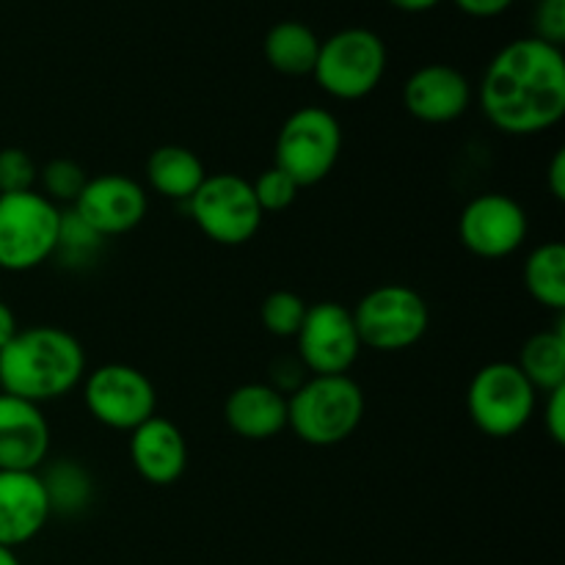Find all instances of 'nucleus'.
Here are the masks:
<instances>
[{
    "instance_id": "nucleus-1",
    "label": "nucleus",
    "mask_w": 565,
    "mask_h": 565,
    "mask_svg": "<svg viewBox=\"0 0 565 565\" xmlns=\"http://www.w3.org/2000/svg\"><path fill=\"white\" fill-rule=\"evenodd\" d=\"M480 108L505 136H541L565 116L563 47L524 36L505 44L486 66Z\"/></svg>"
},
{
    "instance_id": "nucleus-2",
    "label": "nucleus",
    "mask_w": 565,
    "mask_h": 565,
    "mask_svg": "<svg viewBox=\"0 0 565 565\" xmlns=\"http://www.w3.org/2000/svg\"><path fill=\"white\" fill-rule=\"evenodd\" d=\"M86 379L81 340L58 326H31L0 351V392L28 403L58 401Z\"/></svg>"
},
{
    "instance_id": "nucleus-3",
    "label": "nucleus",
    "mask_w": 565,
    "mask_h": 565,
    "mask_svg": "<svg viewBox=\"0 0 565 565\" xmlns=\"http://www.w3.org/2000/svg\"><path fill=\"white\" fill-rule=\"evenodd\" d=\"M364 392L351 375H309L287 395V428L309 447H337L364 419Z\"/></svg>"
},
{
    "instance_id": "nucleus-4",
    "label": "nucleus",
    "mask_w": 565,
    "mask_h": 565,
    "mask_svg": "<svg viewBox=\"0 0 565 565\" xmlns=\"http://www.w3.org/2000/svg\"><path fill=\"white\" fill-rule=\"evenodd\" d=\"M61 213L58 204L36 191L0 196V270L28 274L53 259Z\"/></svg>"
},
{
    "instance_id": "nucleus-5",
    "label": "nucleus",
    "mask_w": 565,
    "mask_h": 565,
    "mask_svg": "<svg viewBox=\"0 0 565 565\" xmlns=\"http://www.w3.org/2000/svg\"><path fill=\"white\" fill-rule=\"evenodd\" d=\"M386 72V44L370 28H345L320 42L312 77L329 97L356 103L381 86Z\"/></svg>"
},
{
    "instance_id": "nucleus-6",
    "label": "nucleus",
    "mask_w": 565,
    "mask_h": 565,
    "mask_svg": "<svg viewBox=\"0 0 565 565\" xmlns=\"http://www.w3.org/2000/svg\"><path fill=\"white\" fill-rule=\"evenodd\" d=\"M539 406L533 390L516 362L483 364L467 390V414L480 434L491 439H511L530 425Z\"/></svg>"
},
{
    "instance_id": "nucleus-7",
    "label": "nucleus",
    "mask_w": 565,
    "mask_h": 565,
    "mask_svg": "<svg viewBox=\"0 0 565 565\" xmlns=\"http://www.w3.org/2000/svg\"><path fill=\"white\" fill-rule=\"evenodd\" d=\"M362 348L401 353L417 345L430 326V309L417 290L406 285H379L351 309Z\"/></svg>"
},
{
    "instance_id": "nucleus-8",
    "label": "nucleus",
    "mask_w": 565,
    "mask_h": 565,
    "mask_svg": "<svg viewBox=\"0 0 565 565\" xmlns=\"http://www.w3.org/2000/svg\"><path fill=\"white\" fill-rule=\"evenodd\" d=\"M342 152V127L331 110L307 105L292 110L276 136V163L298 182L312 188L334 171Z\"/></svg>"
},
{
    "instance_id": "nucleus-9",
    "label": "nucleus",
    "mask_w": 565,
    "mask_h": 565,
    "mask_svg": "<svg viewBox=\"0 0 565 565\" xmlns=\"http://www.w3.org/2000/svg\"><path fill=\"white\" fill-rule=\"evenodd\" d=\"M185 204L199 232L218 246H243L257 235L265 218L252 182L230 171L207 174Z\"/></svg>"
},
{
    "instance_id": "nucleus-10",
    "label": "nucleus",
    "mask_w": 565,
    "mask_h": 565,
    "mask_svg": "<svg viewBox=\"0 0 565 565\" xmlns=\"http://www.w3.org/2000/svg\"><path fill=\"white\" fill-rule=\"evenodd\" d=\"M83 401H86L88 414L99 425L132 434L138 425L154 417L158 392H154L147 373H141L132 364L110 362L86 373V379H83Z\"/></svg>"
},
{
    "instance_id": "nucleus-11",
    "label": "nucleus",
    "mask_w": 565,
    "mask_h": 565,
    "mask_svg": "<svg viewBox=\"0 0 565 565\" xmlns=\"http://www.w3.org/2000/svg\"><path fill=\"white\" fill-rule=\"evenodd\" d=\"M296 348L309 375H348L362 351L351 309L337 301L312 303L296 334Z\"/></svg>"
},
{
    "instance_id": "nucleus-12",
    "label": "nucleus",
    "mask_w": 565,
    "mask_h": 565,
    "mask_svg": "<svg viewBox=\"0 0 565 565\" xmlns=\"http://www.w3.org/2000/svg\"><path fill=\"white\" fill-rule=\"evenodd\" d=\"M530 232L527 210L505 193H480L458 218L463 248L480 259H505L524 246Z\"/></svg>"
},
{
    "instance_id": "nucleus-13",
    "label": "nucleus",
    "mask_w": 565,
    "mask_h": 565,
    "mask_svg": "<svg viewBox=\"0 0 565 565\" xmlns=\"http://www.w3.org/2000/svg\"><path fill=\"white\" fill-rule=\"evenodd\" d=\"M77 215L92 226L97 235L119 237L141 226L147 218L149 196L143 185L125 174H99L88 177L86 188L72 204Z\"/></svg>"
},
{
    "instance_id": "nucleus-14",
    "label": "nucleus",
    "mask_w": 565,
    "mask_h": 565,
    "mask_svg": "<svg viewBox=\"0 0 565 565\" xmlns=\"http://www.w3.org/2000/svg\"><path fill=\"white\" fill-rule=\"evenodd\" d=\"M472 105L467 75L450 64H425L403 86V108L425 125H450Z\"/></svg>"
},
{
    "instance_id": "nucleus-15",
    "label": "nucleus",
    "mask_w": 565,
    "mask_h": 565,
    "mask_svg": "<svg viewBox=\"0 0 565 565\" xmlns=\"http://www.w3.org/2000/svg\"><path fill=\"white\" fill-rule=\"evenodd\" d=\"M50 452V425L42 406L0 392V469L39 472Z\"/></svg>"
},
{
    "instance_id": "nucleus-16",
    "label": "nucleus",
    "mask_w": 565,
    "mask_h": 565,
    "mask_svg": "<svg viewBox=\"0 0 565 565\" xmlns=\"http://www.w3.org/2000/svg\"><path fill=\"white\" fill-rule=\"evenodd\" d=\"M50 513L47 491L39 472L0 469V546L28 544L44 530Z\"/></svg>"
},
{
    "instance_id": "nucleus-17",
    "label": "nucleus",
    "mask_w": 565,
    "mask_h": 565,
    "mask_svg": "<svg viewBox=\"0 0 565 565\" xmlns=\"http://www.w3.org/2000/svg\"><path fill=\"white\" fill-rule=\"evenodd\" d=\"M130 461L138 478L152 486H174L188 469V441L166 417H149L130 434Z\"/></svg>"
},
{
    "instance_id": "nucleus-18",
    "label": "nucleus",
    "mask_w": 565,
    "mask_h": 565,
    "mask_svg": "<svg viewBox=\"0 0 565 565\" xmlns=\"http://www.w3.org/2000/svg\"><path fill=\"white\" fill-rule=\"evenodd\" d=\"M224 419L246 441H268L287 430V397L270 384H243L230 392Z\"/></svg>"
},
{
    "instance_id": "nucleus-19",
    "label": "nucleus",
    "mask_w": 565,
    "mask_h": 565,
    "mask_svg": "<svg viewBox=\"0 0 565 565\" xmlns=\"http://www.w3.org/2000/svg\"><path fill=\"white\" fill-rule=\"evenodd\" d=\"M147 180L149 188L171 202H188L199 191L207 171H204L202 158L193 149L180 147V143H166L158 147L147 160Z\"/></svg>"
},
{
    "instance_id": "nucleus-20",
    "label": "nucleus",
    "mask_w": 565,
    "mask_h": 565,
    "mask_svg": "<svg viewBox=\"0 0 565 565\" xmlns=\"http://www.w3.org/2000/svg\"><path fill=\"white\" fill-rule=\"evenodd\" d=\"M320 39L309 25L296 20L276 22L265 36V61L270 70L287 77L312 75L318 64Z\"/></svg>"
},
{
    "instance_id": "nucleus-21",
    "label": "nucleus",
    "mask_w": 565,
    "mask_h": 565,
    "mask_svg": "<svg viewBox=\"0 0 565 565\" xmlns=\"http://www.w3.org/2000/svg\"><path fill=\"white\" fill-rule=\"evenodd\" d=\"M516 367L533 384L535 392H552L565 386V334L561 329L539 331L527 337L519 351Z\"/></svg>"
},
{
    "instance_id": "nucleus-22",
    "label": "nucleus",
    "mask_w": 565,
    "mask_h": 565,
    "mask_svg": "<svg viewBox=\"0 0 565 565\" xmlns=\"http://www.w3.org/2000/svg\"><path fill=\"white\" fill-rule=\"evenodd\" d=\"M524 287L535 303L563 312L565 309V246L541 243L524 259Z\"/></svg>"
},
{
    "instance_id": "nucleus-23",
    "label": "nucleus",
    "mask_w": 565,
    "mask_h": 565,
    "mask_svg": "<svg viewBox=\"0 0 565 565\" xmlns=\"http://www.w3.org/2000/svg\"><path fill=\"white\" fill-rule=\"evenodd\" d=\"M47 491L50 513H61V516H77L81 511H86L88 502L94 494V480L81 463L70 461V458H61L53 467H47V472L39 475Z\"/></svg>"
},
{
    "instance_id": "nucleus-24",
    "label": "nucleus",
    "mask_w": 565,
    "mask_h": 565,
    "mask_svg": "<svg viewBox=\"0 0 565 565\" xmlns=\"http://www.w3.org/2000/svg\"><path fill=\"white\" fill-rule=\"evenodd\" d=\"M309 303L303 301L298 292L292 290H274L265 296L263 307H259V320H263L265 331L279 340H296L298 329H301L303 318H307Z\"/></svg>"
},
{
    "instance_id": "nucleus-25",
    "label": "nucleus",
    "mask_w": 565,
    "mask_h": 565,
    "mask_svg": "<svg viewBox=\"0 0 565 565\" xmlns=\"http://www.w3.org/2000/svg\"><path fill=\"white\" fill-rule=\"evenodd\" d=\"M39 182H42V196H47L53 204H75V199L86 188L88 174L77 160L55 158L44 169H39Z\"/></svg>"
},
{
    "instance_id": "nucleus-26",
    "label": "nucleus",
    "mask_w": 565,
    "mask_h": 565,
    "mask_svg": "<svg viewBox=\"0 0 565 565\" xmlns=\"http://www.w3.org/2000/svg\"><path fill=\"white\" fill-rule=\"evenodd\" d=\"M105 237L97 235L75 210L61 213V232H58V248L55 257H64V263H92L94 254L103 248Z\"/></svg>"
},
{
    "instance_id": "nucleus-27",
    "label": "nucleus",
    "mask_w": 565,
    "mask_h": 565,
    "mask_svg": "<svg viewBox=\"0 0 565 565\" xmlns=\"http://www.w3.org/2000/svg\"><path fill=\"white\" fill-rule=\"evenodd\" d=\"M252 191L263 213H281L296 202L301 188L287 171H281L279 166H270L252 182Z\"/></svg>"
},
{
    "instance_id": "nucleus-28",
    "label": "nucleus",
    "mask_w": 565,
    "mask_h": 565,
    "mask_svg": "<svg viewBox=\"0 0 565 565\" xmlns=\"http://www.w3.org/2000/svg\"><path fill=\"white\" fill-rule=\"evenodd\" d=\"M36 182L39 166L25 149H0V196H6V193L36 191Z\"/></svg>"
},
{
    "instance_id": "nucleus-29",
    "label": "nucleus",
    "mask_w": 565,
    "mask_h": 565,
    "mask_svg": "<svg viewBox=\"0 0 565 565\" xmlns=\"http://www.w3.org/2000/svg\"><path fill=\"white\" fill-rule=\"evenodd\" d=\"M535 36L563 47L565 42V0H541L535 9Z\"/></svg>"
},
{
    "instance_id": "nucleus-30",
    "label": "nucleus",
    "mask_w": 565,
    "mask_h": 565,
    "mask_svg": "<svg viewBox=\"0 0 565 565\" xmlns=\"http://www.w3.org/2000/svg\"><path fill=\"white\" fill-rule=\"evenodd\" d=\"M307 370H303V364L296 359H279V362H274V367H270V386H274L276 392H281V395H292V392L298 390V386L307 381Z\"/></svg>"
},
{
    "instance_id": "nucleus-31",
    "label": "nucleus",
    "mask_w": 565,
    "mask_h": 565,
    "mask_svg": "<svg viewBox=\"0 0 565 565\" xmlns=\"http://www.w3.org/2000/svg\"><path fill=\"white\" fill-rule=\"evenodd\" d=\"M544 425L550 439L555 441V445H563L565 441V386L546 392Z\"/></svg>"
},
{
    "instance_id": "nucleus-32",
    "label": "nucleus",
    "mask_w": 565,
    "mask_h": 565,
    "mask_svg": "<svg viewBox=\"0 0 565 565\" xmlns=\"http://www.w3.org/2000/svg\"><path fill=\"white\" fill-rule=\"evenodd\" d=\"M463 14L478 17V20H491V17L505 14L513 6V0H452Z\"/></svg>"
},
{
    "instance_id": "nucleus-33",
    "label": "nucleus",
    "mask_w": 565,
    "mask_h": 565,
    "mask_svg": "<svg viewBox=\"0 0 565 565\" xmlns=\"http://www.w3.org/2000/svg\"><path fill=\"white\" fill-rule=\"evenodd\" d=\"M546 185H550L552 199L563 202V199H565V149H557L555 158H552L550 177H546Z\"/></svg>"
},
{
    "instance_id": "nucleus-34",
    "label": "nucleus",
    "mask_w": 565,
    "mask_h": 565,
    "mask_svg": "<svg viewBox=\"0 0 565 565\" xmlns=\"http://www.w3.org/2000/svg\"><path fill=\"white\" fill-rule=\"evenodd\" d=\"M20 331V326H17V318L14 312H11V307L6 301H0V351H3L6 345L11 342V337Z\"/></svg>"
},
{
    "instance_id": "nucleus-35",
    "label": "nucleus",
    "mask_w": 565,
    "mask_h": 565,
    "mask_svg": "<svg viewBox=\"0 0 565 565\" xmlns=\"http://www.w3.org/2000/svg\"><path fill=\"white\" fill-rule=\"evenodd\" d=\"M390 3L395 6V9L406 11V14H423V11L436 9L441 0H390Z\"/></svg>"
},
{
    "instance_id": "nucleus-36",
    "label": "nucleus",
    "mask_w": 565,
    "mask_h": 565,
    "mask_svg": "<svg viewBox=\"0 0 565 565\" xmlns=\"http://www.w3.org/2000/svg\"><path fill=\"white\" fill-rule=\"evenodd\" d=\"M0 565H22L20 557H17L14 550L9 546H0Z\"/></svg>"
}]
</instances>
